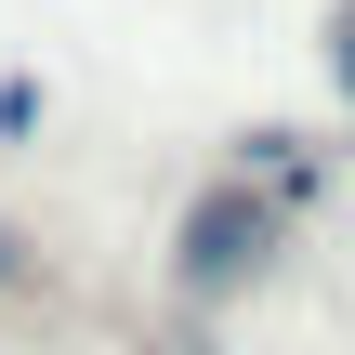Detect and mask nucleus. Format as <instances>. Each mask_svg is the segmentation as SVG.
Returning <instances> with one entry per match:
<instances>
[{"instance_id":"1","label":"nucleus","mask_w":355,"mask_h":355,"mask_svg":"<svg viewBox=\"0 0 355 355\" xmlns=\"http://www.w3.org/2000/svg\"><path fill=\"white\" fill-rule=\"evenodd\" d=\"M250 263H263V211L250 198H211L184 224V277H250Z\"/></svg>"},{"instance_id":"2","label":"nucleus","mask_w":355,"mask_h":355,"mask_svg":"<svg viewBox=\"0 0 355 355\" xmlns=\"http://www.w3.org/2000/svg\"><path fill=\"white\" fill-rule=\"evenodd\" d=\"M329 66H343V92H355V13H343V53H329Z\"/></svg>"}]
</instances>
